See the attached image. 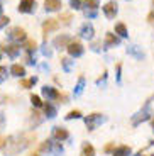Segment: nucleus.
I'll use <instances>...</instances> for the list:
<instances>
[{
	"mask_svg": "<svg viewBox=\"0 0 154 156\" xmlns=\"http://www.w3.org/2000/svg\"><path fill=\"white\" fill-rule=\"evenodd\" d=\"M83 32H85V34H83V36H86V37H90V36H92V32H93L92 26H88V24H86L85 27H83Z\"/></svg>",
	"mask_w": 154,
	"mask_h": 156,
	"instance_id": "obj_20",
	"label": "nucleus"
},
{
	"mask_svg": "<svg viewBox=\"0 0 154 156\" xmlns=\"http://www.w3.org/2000/svg\"><path fill=\"white\" fill-rule=\"evenodd\" d=\"M24 73H26L24 66H20V65H14V66H12V75H16V76H22Z\"/></svg>",
	"mask_w": 154,
	"mask_h": 156,
	"instance_id": "obj_13",
	"label": "nucleus"
},
{
	"mask_svg": "<svg viewBox=\"0 0 154 156\" xmlns=\"http://www.w3.org/2000/svg\"><path fill=\"white\" fill-rule=\"evenodd\" d=\"M69 43H71V39H69L68 36H59V37L54 39V44H56L58 48H66Z\"/></svg>",
	"mask_w": 154,
	"mask_h": 156,
	"instance_id": "obj_7",
	"label": "nucleus"
},
{
	"mask_svg": "<svg viewBox=\"0 0 154 156\" xmlns=\"http://www.w3.org/2000/svg\"><path fill=\"white\" fill-rule=\"evenodd\" d=\"M5 24H9V17H5V16H0V27H4Z\"/></svg>",
	"mask_w": 154,
	"mask_h": 156,
	"instance_id": "obj_23",
	"label": "nucleus"
},
{
	"mask_svg": "<svg viewBox=\"0 0 154 156\" xmlns=\"http://www.w3.org/2000/svg\"><path fill=\"white\" fill-rule=\"evenodd\" d=\"M129 154H131V148L129 146H119L114 151V156H129Z\"/></svg>",
	"mask_w": 154,
	"mask_h": 156,
	"instance_id": "obj_9",
	"label": "nucleus"
},
{
	"mask_svg": "<svg viewBox=\"0 0 154 156\" xmlns=\"http://www.w3.org/2000/svg\"><path fill=\"white\" fill-rule=\"evenodd\" d=\"M80 115H81L80 110H71V112H69L66 117H68V119H73V117H80Z\"/></svg>",
	"mask_w": 154,
	"mask_h": 156,
	"instance_id": "obj_22",
	"label": "nucleus"
},
{
	"mask_svg": "<svg viewBox=\"0 0 154 156\" xmlns=\"http://www.w3.org/2000/svg\"><path fill=\"white\" fill-rule=\"evenodd\" d=\"M80 156H95V148L92 144H83Z\"/></svg>",
	"mask_w": 154,
	"mask_h": 156,
	"instance_id": "obj_10",
	"label": "nucleus"
},
{
	"mask_svg": "<svg viewBox=\"0 0 154 156\" xmlns=\"http://www.w3.org/2000/svg\"><path fill=\"white\" fill-rule=\"evenodd\" d=\"M9 141H10V137L9 136H4V137H0V149L2 148H5V146H7V143Z\"/></svg>",
	"mask_w": 154,
	"mask_h": 156,
	"instance_id": "obj_21",
	"label": "nucleus"
},
{
	"mask_svg": "<svg viewBox=\"0 0 154 156\" xmlns=\"http://www.w3.org/2000/svg\"><path fill=\"white\" fill-rule=\"evenodd\" d=\"M36 7V0H20L19 2V10L20 12H32Z\"/></svg>",
	"mask_w": 154,
	"mask_h": 156,
	"instance_id": "obj_4",
	"label": "nucleus"
},
{
	"mask_svg": "<svg viewBox=\"0 0 154 156\" xmlns=\"http://www.w3.org/2000/svg\"><path fill=\"white\" fill-rule=\"evenodd\" d=\"M44 7L47 10H59L63 7L61 0H44Z\"/></svg>",
	"mask_w": 154,
	"mask_h": 156,
	"instance_id": "obj_5",
	"label": "nucleus"
},
{
	"mask_svg": "<svg viewBox=\"0 0 154 156\" xmlns=\"http://www.w3.org/2000/svg\"><path fill=\"white\" fill-rule=\"evenodd\" d=\"M147 22H149V24H154V10L151 12L149 16H147Z\"/></svg>",
	"mask_w": 154,
	"mask_h": 156,
	"instance_id": "obj_24",
	"label": "nucleus"
},
{
	"mask_svg": "<svg viewBox=\"0 0 154 156\" xmlns=\"http://www.w3.org/2000/svg\"><path fill=\"white\" fill-rule=\"evenodd\" d=\"M103 12L108 19H114L115 14H117V4L115 2H107V4L103 5Z\"/></svg>",
	"mask_w": 154,
	"mask_h": 156,
	"instance_id": "obj_3",
	"label": "nucleus"
},
{
	"mask_svg": "<svg viewBox=\"0 0 154 156\" xmlns=\"http://www.w3.org/2000/svg\"><path fill=\"white\" fill-rule=\"evenodd\" d=\"M34 83H36V78H31V80H22V82H20V85H22L24 88H31Z\"/></svg>",
	"mask_w": 154,
	"mask_h": 156,
	"instance_id": "obj_15",
	"label": "nucleus"
},
{
	"mask_svg": "<svg viewBox=\"0 0 154 156\" xmlns=\"http://www.w3.org/2000/svg\"><path fill=\"white\" fill-rule=\"evenodd\" d=\"M0 124H2V117H0Z\"/></svg>",
	"mask_w": 154,
	"mask_h": 156,
	"instance_id": "obj_28",
	"label": "nucleus"
},
{
	"mask_svg": "<svg viewBox=\"0 0 154 156\" xmlns=\"http://www.w3.org/2000/svg\"><path fill=\"white\" fill-rule=\"evenodd\" d=\"M58 27H59L58 19H47V20H44V24H43V32H44V36H47V32L56 31Z\"/></svg>",
	"mask_w": 154,
	"mask_h": 156,
	"instance_id": "obj_2",
	"label": "nucleus"
},
{
	"mask_svg": "<svg viewBox=\"0 0 154 156\" xmlns=\"http://www.w3.org/2000/svg\"><path fill=\"white\" fill-rule=\"evenodd\" d=\"M5 51H7L10 56H16L17 53H19V46H17V44H10V46L5 48Z\"/></svg>",
	"mask_w": 154,
	"mask_h": 156,
	"instance_id": "obj_14",
	"label": "nucleus"
},
{
	"mask_svg": "<svg viewBox=\"0 0 154 156\" xmlns=\"http://www.w3.org/2000/svg\"><path fill=\"white\" fill-rule=\"evenodd\" d=\"M58 20H63V24H69V20H71V14H61V17H59Z\"/></svg>",
	"mask_w": 154,
	"mask_h": 156,
	"instance_id": "obj_17",
	"label": "nucleus"
},
{
	"mask_svg": "<svg viewBox=\"0 0 154 156\" xmlns=\"http://www.w3.org/2000/svg\"><path fill=\"white\" fill-rule=\"evenodd\" d=\"M112 149H114V144H107V146H105V151H112Z\"/></svg>",
	"mask_w": 154,
	"mask_h": 156,
	"instance_id": "obj_27",
	"label": "nucleus"
},
{
	"mask_svg": "<svg viewBox=\"0 0 154 156\" xmlns=\"http://www.w3.org/2000/svg\"><path fill=\"white\" fill-rule=\"evenodd\" d=\"M105 44L107 46H115V44H119V37L115 34H112V32H107V36H105Z\"/></svg>",
	"mask_w": 154,
	"mask_h": 156,
	"instance_id": "obj_8",
	"label": "nucleus"
},
{
	"mask_svg": "<svg viewBox=\"0 0 154 156\" xmlns=\"http://www.w3.org/2000/svg\"><path fill=\"white\" fill-rule=\"evenodd\" d=\"M115 34L122 36V37H125V36H127V27H125V24H122V22L115 24Z\"/></svg>",
	"mask_w": 154,
	"mask_h": 156,
	"instance_id": "obj_12",
	"label": "nucleus"
},
{
	"mask_svg": "<svg viewBox=\"0 0 154 156\" xmlns=\"http://www.w3.org/2000/svg\"><path fill=\"white\" fill-rule=\"evenodd\" d=\"M26 49L27 51H32V49H36V41H32V39H29L26 43Z\"/></svg>",
	"mask_w": 154,
	"mask_h": 156,
	"instance_id": "obj_18",
	"label": "nucleus"
},
{
	"mask_svg": "<svg viewBox=\"0 0 154 156\" xmlns=\"http://www.w3.org/2000/svg\"><path fill=\"white\" fill-rule=\"evenodd\" d=\"M12 37L16 39V41H26L27 36H26V31H24L22 27H16L12 31Z\"/></svg>",
	"mask_w": 154,
	"mask_h": 156,
	"instance_id": "obj_6",
	"label": "nucleus"
},
{
	"mask_svg": "<svg viewBox=\"0 0 154 156\" xmlns=\"http://www.w3.org/2000/svg\"><path fill=\"white\" fill-rule=\"evenodd\" d=\"M54 137H56V139L65 141L66 137H68V131H66V129H63V127H56V131H54Z\"/></svg>",
	"mask_w": 154,
	"mask_h": 156,
	"instance_id": "obj_11",
	"label": "nucleus"
},
{
	"mask_svg": "<svg viewBox=\"0 0 154 156\" xmlns=\"http://www.w3.org/2000/svg\"><path fill=\"white\" fill-rule=\"evenodd\" d=\"M31 102L34 104L36 107H41V105H43V102H41V98H39L37 95H31Z\"/></svg>",
	"mask_w": 154,
	"mask_h": 156,
	"instance_id": "obj_16",
	"label": "nucleus"
},
{
	"mask_svg": "<svg viewBox=\"0 0 154 156\" xmlns=\"http://www.w3.org/2000/svg\"><path fill=\"white\" fill-rule=\"evenodd\" d=\"M66 48H68V53L71 56H80L81 53H83V44H81L78 39H73V41H71Z\"/></svg>",
	"mask_w": 154,
	"mask_h": 156,
	"instance_id": "obj_1",
	"label": "nucleus"
},
{
	"mask_svg": "<svg viewBox=\"0 0 154 156\" xmlns=\"http://www.w3.org/2000/svg\"><path fill=\"white\" fill-rule=\"evenodd\" d=\"M152 126H154V121H152Z\"/></svg>",
	"mask_w": 154,
	"mask_h": 156,
	"instance_id": "obj_29",
	"label": "nucleus"
},
{
	"mask_svg": "<svg viewBox=\"0 0 154 156\" xmlns=\"http://www.w3.org/2000/svg\"><path fill=\"white\" fill-rule=\"evenodd\" d=\"M71 5L75 9H80V0H71Z\"/></svg>",
	"mask_w": 154,
	"mask_h": 156,
	"instance_id": "obj_25",
	"label": "nucleus"
},
{
	"mask_svg": "<svg viewBox=\"0 0 154 156\" xmlns=\"http://www.w3.org/2000/svg\"><path fill=\"white\" fill-rule=\"evenodd\" d=\"M46 112H47V114H54V109H53L51 105H46Z\"/></svg>",
	"mask_w": 154,
	"mask_h": 156,
	"instance_id": "obj_26",
	"label": "nucleus"
},
{
	"mask_svg": "<svg viewBox=\"0 0 154 156\" xmlns=\"http://www.w3.org/2000/svg\"><path fill=\"white\" fill-rule=\"evenodd\" d=\"M152 4H154V0H152Z\"/></svg>",
	"mask_w": 154,
	"mask_h": 156,
	"instance_id": "obj_30",
	"label": "nucleus"
},
{
	"mask_svg": "<svg viewBox=\"0 0 154 156\" xmlns=\"http://www.w3.org/2000/svg\"><path fill=\"white\" fill-rule=\"evenodd\" d=\"M85 4L88 5L90 9H96L98 7V0H85Z\"/></svg>",
	"mask_w": 154,
	"mask_h": 156,
	"instance_id": "obj_19",
	"label": "nucleus"
}]
</instances>
